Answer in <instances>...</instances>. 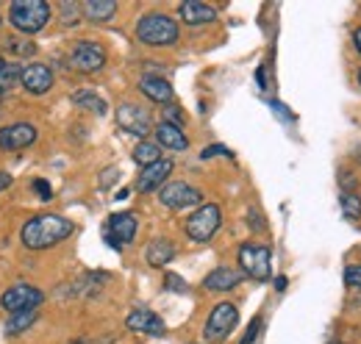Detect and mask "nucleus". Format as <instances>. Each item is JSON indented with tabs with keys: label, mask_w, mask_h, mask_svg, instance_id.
<instances>
[{
	"label": "nucleus",
	"mask_w": 361,
	"mask_h": 344,
	"mask_svg": "<svg viewBox=\"0 0 361 344\" xmlns=\"http://www.w3.org/2000/svg\"><path fill=\"white\" fill-rule=\"evenodd\" d=\"M8 186H11V175L8 172H0V192L8 189Z\"/></svg>",
	"instance_id": "35"
},
{
	"label": "nucleus",
	"mask_w": 361,
	"mask_h": 344,
	"mask_svg": "<svg viewBox=\"0 0 361 344\" xmlns=\"http://www.w3.org/2000/svg\"><path fill=\"white\" fill-rule=\"evenodd\" d=\"M117 125L126 133H131V136H139V139H147V133L153 128L150 114L136 103H123L117 109Z\"/></svg>",
	"instance_id": "9"
},
{
	"label": "nucleus",
	"mask_w": 361,
	"mask_h": 344,
	"mask_svg": "<svg viewBox=\"0 0 361 344\" xmlns=\"http://www.w3.org/2000/svg\"><path fill=\"white\" fill-rule=\"evenodd\" d=\"M164 283H167V289H170V292H178V295H183V292L189 289V286H186V281L178 278V275H173V272L164 278Z\"/></svg>",
	"instance_id": "30"
},
{
	"label": "nucleus",
	"mask_w": 361,
	"mask_h": 344,
	"mask_svg": "<svg viewBox=\"0 0 361 344\" xmlns=\"http://www.w3.org/2000/svg\"><path fill=\"white\" fill-rule=\"evenodd\" d=\"M259 328H262V317H256V319L250 322V328H247V333L242 336V344H253V339L259 336Z\"/></svg>",
	"instance_id": "32"
},
{
	"label": "nucleus",
	"mask_w": 361,
	"mask_h": 344,
	"mask_svg": "<svg viewBox=\"0 0 361 344\" xmlns=\"http://www.w3.org/2000/svg\"><path fill=\"white\" fill-rule=\"evenodd\" d=\"M81 11L92 23H109L117 14V3L114 0H87V3H81Z\"/></svg>",
	"instance_id": "22"
},
{
	"label": "nucleus",
	"mask_w": 361,
	"mask_h": 344,
	"mask_svg": "<svg viewBox=\"0 0 361 344\" xmlns=\"http://www.w3.org/2000/svg\"><path fill=\"white\" fill-rule=\"evenodd\" d=\"M70 344H87L84 339H75V342H70Z\"/></svg>",
	"instance_id": "38"
},
{
	"label": "nucleus",
	"mask_w": 361,
	"mask_h": 344,
	"mask_svg": "<svg viewBox=\"0 0 361 344\" xmlns=\"http://www.w3.org/2000/svg\"><path fill=\"white\" fill-rule=\"evenodd\" d=\"M212 156H228V150L223 145H212V147L203 150V159H212Z\"/></svg>",
	"instance_id": "33"
},
{
	"label": "nucleus",
	"mask_w": 361,
	"mask_h": 344,
	"mask_svg": "<svg viewBox=\"0 0 361 344\" xmlns=\"http://www.w3.org/2000/svg\"><path fill=\"white\" fill-rule=\"evenodd\" d=\"M239 283H242V272L231 269V266H217L203 278V289H209V292H231Z\"/></svg>",
	"instance_id": "17"
},
{
	"label": "nucleus",
	"mask_w": 361,
	"mask_h": 344,
	"mask_svg": "<svg viewBox=\"0 0 361 344\" xmlns=\"http://www.w3.org/2000/svg\"><path fill=\"white\" fill-rule=\"evenodd\" d=\"M345 286L361 289V266H348L345 269Z\"/></svg>",
	"instance_id": "29"
},
{
	"label": "nucleus",
	"mask_w": 361,
	"mask_h": 344,
	"mask_svg": "<svg viewBox=\"0 0 361 344\" xmlns=\"http://www.w3.org/2000/svg\"><path fill=\"white\" fill-rule=\"evenodd\" d=\"M8 50H11V53H17V56H34L37 44L23 42V39H8Z\"/></svg>",
	"instance_id": "28"
},
{
	"label": "nucleus",
	"mask_w": 361,
	"mask_h": 344,
	"mask_svg": "<svg viewBox=\"0 0 361 344\" xmlns=\"http://www.w3.org/2000/svg\"><path fill=\"white\" fill-rule=\"evenodd\" d=\"M17 81H23V67H17V64H6V67L0 70V89L6 92V89H11Z\"/></svg>",
	"instance_id": "27"
},
{
	"label": "nucleus",
	"mask_w": 361,
	"mask_h": 344,
	"mask_svg": "<svg viewBox=\"0 0 361 344\" xmlns=\"http://www.w3.org/2000/svg\"><path fill=\"white\" fill-rule=\"evenodd\" d=\"M136 39L147 47H170L178 42V23L167 14H145L136 23Z\"/></svg>",
	"instance_id": "2"
},
{
	"label": "nucleus",
	"mask_w": 361,
	"mask_h": 344,
	"mask_svg": "<svg viewBox=\"0 0 361 344\" xmlns=\"http://www.w3.org/2000/svg\"><path fill=\"white\" fill-rule=\"evenodd\" d=\"M275 289L283 292V289H286V278H275Z\"/></svg>",
	"instance_id": "36"
},
{
	"label": "nucleus",
	"mask_w": 361,
	"mask_h": 344,
	"mask_svg": "<svg viewBox=\"0 0 361 344\" xmlns=\"http://www.w3.org/2000/svg\"><path fill=\"white\" fill-rule=\"evenodd\" d=\"M73 103H75L78 109L92 111V114H100V117H103V114H106V109H109V106H106V100H103V97H97V94L90 92V89L75 92V94H73Z\"/></svg>",
	"instance_id": "24"
},
{
	"label": "nucleus",
	"mask_w": 361,
	"mask_h": 344,
	"mask_svg": "<svg viewBox=\"0 0 361 344\" xmlns=\"http://www.w3.org/2000/svg\"><path fill=\"white\" fill-rule=\"evenodd\" d=\"M42 300H45V295L37 286H31V283H14V286H8L0 295V308L8 311V314H17V311L39 308Z\"/></svg>",
	"instance_id": "7"
},
{
	"label": "nucleus",
	"mask_w": 361,
	"mask_h": 344,
	"mask_svg": "<svg viewBox=\"0 0 361 344\" xmlns=\"http://www.w3.org/2000/svg\"><path fill=\"white\" fill-rule=\"evenodd\" d=\"M170 172H173V161H170V159H161V161H156V164H150V167L142 170L139 180H136V189H139V192L161 189V186L167 183Z\"/></svg>",
	"instance_id": "15"
},
{
	"label": "nucleus",
	"mask_w": 361,
	"mask_h": 344,
	"mask_svg": "<svg viewBox=\"0 0 361 344\" xmlns=\"http://www.w3.org/2000/svg\"><path fill=\"white\" fill-rule=\"evenodd\" d=\"M114 180H117V170L111 167V170L103 172V180H100V186H109V183H114Z\"/></svg>",
	"instance_id": "34"
},
{
	"label": "nucleus",
	"mask_w": 361,
	"mask_h": 344,
	"mask_svg": "<svg viewBox=\"0 0 361 344\" xmlns=\"http://www.w3.org/2000/svg\"><path fill=\"white\" fill-rule=\"evenodd\" d=\"M353 42H356V50L361 53V28H356V34H353Z\"/></svg>",
	"instance_id": "37"
},
{
	"label": "nucleus",
	"mask_w": 361,
	"mask_h": 344,
	"mask_svg": "<svg viewBox=\"0 0 361 344\" xmlns=\"http://www.w3.org/2000/svg\"><path fill=\"white\" fill-rule=\"evenodd\" d=\"M153 133H156V145H159V147H167V150H176V153L189 147V139H186V133L180 130V125L159 123Z\"/></svg>",
	"instance_id": "18"
},
{
	"label": "nucleus",
	"mask_w": 361,
	"mask_h": 344,
	"mask_svg": "<svg viewBox=\"0 0 361 344\" xmlns=\"http://www.w3.org/2000/svg\"><path fill=\"white\" fill-rule=\"evenodd\" d=\"M178 14H180V20H183L186 25H192V28H197V25H209V23L217 20V8L209 6V3H200V0L180 3Z\"/></svg>",
	"instance_id": "16"
},
{
	"label": "nucleus",
	"mask_w": 361,
	"mask_h": 344,
	"mask_svg": "<svg viewBox=\"0 0 361 344\" xmlns=\"http://www.w3.org/2000/svg\"><path fill=\"white\" fill-rule=\"evenodd\" d=\"M359 84H361V70H359Z\"/></svg>",
	"instance_id": "41"
},
{
	"label": "nucleus",
	"mask_w": 361,
	"mask_h": 344,
	"mask_svg": "<svg viewBox=\"0 0 361 344\" xmlns=\"http://www.w3.org/2000/svg\"><path fill=\"white\" fill-rule=\"evenodd\" d=\"M3 67H6V61H3V59H0V70H3Z\"/></svg>",
	"instance_id": "39"
},
{
	"label": "nucleus",
	"mask_w": 361,
	"mask_h": 344,
	"mask_svg": "<svg viewBox=\"0 0 361 344\" xmlns=\"http://www.w3.org/2000/svg\"><path fill=\"white\" fill-rule=\"evenodd\" d=\"M339 206H342V214L348 216V219H359L361 216V200L353 195V192H342Z\"/></svg>",
	"instance_id": "25"
},
{
	"label": "nucleus",
	"mask_w": 361,
	"mask_h": 344,
	"mask_svg": "<svg viewBox=\"0 0 361 344\" xmlns=\"http://www.w3.org/2000/svg\"><path fill=\"white\" fill-rule=\"evenodd\" d=\"M239 269L253 281H267L272 272V253L264 245H242L239 247Z\"/></svg>",
	"instance_id": "6"
},
{
	"label": "nucleus",
	"mask_w": 361,
	"mask_h": 344,
	"mask_svg": "<svg viewBox=\"0 0 361 344\" xmlns=\"http://www.w3.org/2000/svg\"><path fill=\"white\" fill-rule=\"evenodd\" d=\"M70 67L78 70V73H87V75L103 70L106 67V50H103V44L90 42V39L75 42V47L70 50Z\"/></svg>",
	"instance_id": "8"
},
{
	"label": "nucleus",
	"mask_w": 361,
	"mask_h": 344,
	"mask_svg": "<svg viewBox=\"0 0 361 344\" xmlns=\"http://www.w3.org/2000/svg\"><path fill=\"white\" fill-rule=\"evenodd\" d=\"M239 322V308L233 302H217L206 319V328H203V336L209 342H226L231 336V331L236 328Z\"/></svg>",
	"instance_id": "5"
},
{
	"label": "nucleus",
	"mask_w": 361,
	"mask_h": 344,
	"mask_svg": "<svg viewBox=\"0 0 361 344\" xmlns=\"http://www.w3.org/2000/svg\"><path fill=\"white\" fill-rule=\"evenodd\" d=\"M0 100H3V89H0Z\"/></svg>",
	"instance_id": "40"
},
{
	"label": "nucleus",
	"mask_w": 361,
	"mask_h": 344,
	"mask_svg": "<svg viewBox=\"0 0 361 344\" xmlns=\"http://www.w3.org/2000/svg\"><path fill=\"white\" fill-rule=\"evenodd\" d=\"M173 258H176V245H173L170 239H153V242L147 245V250H145V261H147L150 266H156V269L167 266Z\"/></svg>",
	"instance_id": "20"
},
{
	"label": "nucleus",
	"mask_w": 361,
	"mask_h": 344,
	"mask_svg": "<svg viewBox=\"0 0 361 344\" xmlns=\"http://www.w3.org/2000/svg\"><path fill=\"white\" fill-rule=\"evenodd\" d=\"M50 20V3L45 0H14L8 6V23L23 34H39Z\"/></svg>",
	"instance_id": "3"
},
{
	"label": "nucleus",
	"mask_w": 361,
	"mask_h": 344,
	"mask_svg": "<svg viewBox=\"0 0 361 344\" xmlns=\"http://www.w3.org/2000/svg\"><path fill=\"white\" fill-rule=\"evenodd\" d=\"M39 130L34 128L31 123H14V125H6L0 128V150L11 153V150H25L37 142Z\"/></svg>",
	"instance_id": "12"
},
{
	"label": "nucleus",
	"mask_w": 361,
	"mask_h": 344,
	"mask_svg": "<svg viewBox=\"0 0 361 344\" xmlns=\"http://www.w3.org/2000/svg\"><path fill=\"white\" fill-rule=\"evenodd\" d=\"M31 186H34V192H37V195H39V200H53V189H50V183H47V180H34V183H31Z\"/></svg>",
	"instance_id": "31"
},
{
	"label": "nucleus",
	"mask_w": 361,
	"mask_h": 344,
	"mask_svg": "<svg viewBox=\"0 0 361 344\" xmlns=\"http://www.w3.org/2000/svg\"><path fill=\"white\" fill-rule=\"evenodd\" d=\"M126 325H128V331L147 333V336H164V333H167L164 319H161L159 314L147 311V308H136V311H131L128 319H126Z\"/></svg>",
	"instance_id": "14"
},
{
	"label": "nucleus",
	"mask_w": 361,
	"mask_h": 344,
	"mask_svg": "<svg viewBox=\"0 0 361 344\" xmlns=\"http://www.w3.org/2000/svg\"><path fill=\"white\" fill-rule=\"evenodd\" d=\"M59 11H61V23L64 25H75V23H81V3H73V0H64L61 6H59Z\"/></svg>",
	"instance_id": "26"
},
{
	"label": "nucleus",
	"mask_w": 361,
	"mask_h": 344,
	"mask_svg": "<svg viewBox=\"0 0 361 344\" xmlns=\"http://www.w3.org/2000/svg\"><path fill=\"white\" fill-rule=\"evenodd\" d=\"M53 70L47 67V64H39V61H34V64H28V67H23V89L28 92V94H47L50 89H53Z\"/></svg>",
	"instance_id": "13"
},
{
	"label": "nucleus",
	"mask_w": 361,
	"mask_h": 344,
	"mask_svg": "<svg viewBox=\"0 0 361 344\" xmlns=\"http://www.w3.org/2000/svg\"><path fill=\"white\" fill-rule=\"evenodd\" d=\"M220 225H223V211H220V206L217 203H206V206H200L195 214H189L186 219V225H183V231H186V236L192 239V242H209L217 231H220Z\"/></svg>",
	"instance_id": "4"
},
{
	"label": "nucleus",
	"mask_w": 361,
	"mask_h": 344,
	"mask_svg": "<svg viewBox=\"0 0 361 344\" xmlns=\"http://www.w3.org/2000/svg\"><path fill=\"white\" fill-rule=\"evenodd\" d=\"M75 225L73 219L61 214H37L31 216L23 231H20V242L28 247V250H50L56 247L59 242H64L67 236H73Z\"/></svg>",
	"instance_id": "1"
},
{
	"label": "nucleus",
	"mask_w": 361,
	"mask_h": 344,
	"mask_svg": "<svg viewBox=\"0 0 361 344\" xmlns=\"http://www.w3.org/2000/svg\"><path fill=\"white\" fill-rule=\"evenodd\" d=\"M139 92L153 103H170L173 100V86H170V81H164L159 75H145L139 81Z\"/></svg>",
	"instance_id": "19"
},
{
	"label": "nucleus",
	"mask_w": 361,
	"mask_h": 344,
	"mask_svg": "<svg viewBox=\"0 0 361 344\" xmlns=\"http://www.w3.org/2000/svg\"><path fill=\"white\" fill-rule=\"evenodd\" d=\"M200 192L195 189V186H189V183H180V180H173V183H164L161 189H159V200H161V206H167V209H173V211H178V209H186V206H195V203H200Z\"/></svg>",
	"instance_id": "10"
},
{
	"label": "nucleus",
	"mask_w": 361,
	"mask_h": 344,
	"mask_svg": "<svg viewBox=\"0 0 361 344\" xmlns=\"http://www.w3.org/2000/svg\"><path fill=\"white\" fill-rule=\"evenodd\" d=\"M134 161L142 170L150 167V164H156V161H161V147L156 142H150V139H142L134 147Z\"/></svg>",
	"instance_id": "23"
},
{
	"label": "nucleus",
	"mask_w": 361,
	"mask_h": 344,
	"mask_svg": "<svg viewBox=\"0 0 361 344\" xmlns=\"http://www.w3.org/2000/svg\"><path fill=\"white\" fill-rule=\"evenodd\" d=\"M37 317H39V308H28V311H17V314H8L6 325H3L6 336H20V333H25V331H28V328L37 322Z\"/></svg>",
	"instance_id": "21"
},
{
	"label": "nucleus",
	"mask_w": 361,
	"mask_h": 344,
	"mask_svg": "<svg viewBox=\"0 0 361 344\" xmlns=\"http://www.w3.org/2000/svg\"><path fill=\"white\" fill-rule=\"evenodd\" d=\"M136 228H139V222H136V216L131 211H126V214H111L109 216V225H106V242L114 247V250H120L123 245H131L136 236Z\"/></svg>",
	"instance_id": "11"
}]
</instances>
